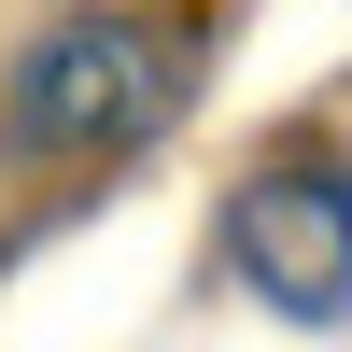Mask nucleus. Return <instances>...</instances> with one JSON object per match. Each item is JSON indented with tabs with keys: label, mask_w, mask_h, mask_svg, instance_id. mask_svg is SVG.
<instances>
[{
	"label": "nucleus",
	"mask_w": 352,
	"mask_h": 352,
	"mask_svg": "<svg viewBox=\"0 0 352 352\" xmlns=\"http://www.w3.org/2000/svg\"><path fill=\"white\" fill-rule=\"evenodd\" d=\"M197 99V28L184 14H56L0 85L14 155H141Z\"/></svg>",
	"instance_id": "nucleus-1"
},
{
	"label": "nucleus",
	"mask_w": 352,
	"mask_h": 352,
	"mask_svg": "<svg viewBox=\"0 0 352 352\" xmlns=\"http://www.w3.org/2000/svg\"><path fill=\"white\" fill-rule=\"evenodd\" d=\"M226 268H240L282 324L338 338L352 324V197H338V169L282 155V169H254V184H226Z\"/></svg>",
	"instance_id": "nucleus-2"
}]
</instances>
